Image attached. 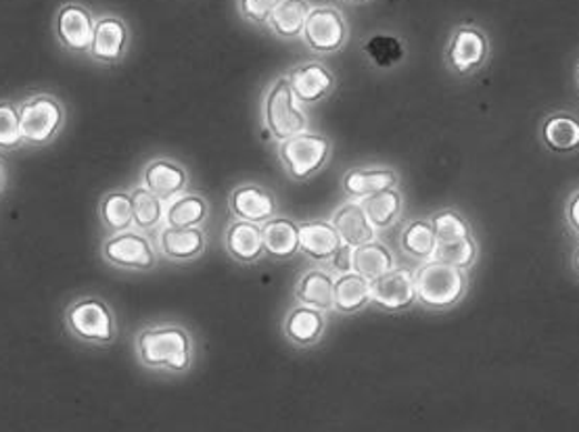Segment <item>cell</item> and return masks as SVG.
<instances>
[{"label":"cell","mask_w":579,"mask_h":432,"mask_svg":"<svg viewBox=\"0 0 579 432\" xmlns=\"http://www.w3.org/2000/svg\"><path fill=\"white\" fill-rule=\"evenodd\" d=\"M134 353L142 368L187 374L194 363V339L182 324H153L134 334Z\"/></svg>","instance_id":"6da1fadb"},{"label":"cell","mask_w":579,"mask_h":432,"mask_svg":"<svg viewBox=\"0 0 579 432\" xmlns=\"http://www.w3.org/2000/svg\"><path fill=\"white\" fill-rule=\"evenodd\" d=\"M63 324L76 341L87 345H113L120 336L118 315L101 297L73 299L63 312Z\"/></svg>","instance_id":"7a4b0ae2"},{"label":"cell","mask_w":579,"mask_h":432,"mask_svg":"<svg viewBox=\"0 0 579 432\" xmlns=\"http://www.w3.org/2000/svg\"><path fill=\"white\" fill-rule=\"evenodd\" d=\"M262 121L270 139L277 142L293 139L301 132H308V115L303 111V104L299 103L293 88L289 84L287 76H279L272 80L262 101Z\"/></svg>","instance_id":"3957f363"},{"label":"cell","mask_w":579,"mask_h":432,"mask_svg":"<svg viewBox=\"0 0 579 432\" xmlns=\"http://www.w3.org/2000/svg\"><path fill=\"white\" fill-rule=\"evenodd\" d=\"M21 139L28 147H47L66 128L68 111L54 94H28L18 101Z\"/></svg>","instance_id":"277c9868"},{"label":"cell","mask_w":579,"mask_h":432,"mask_svg":"<svg viewBox=\"0 0 579 432\" xmlns=\"http://www.w3.org/2000/svg\"><path fill=\"white\" fill-rule=\"evenodd\" d=\"M417 297L427 310H450L467 294V270L439 260L422 261L415 272Z\"/></svg>","instance_id":"5b68a950"},{"label":"cell","mask_w":579,"mask_h":432,"mask_svg":"<svg viewBox=\"0 0 579 432\" xmlns=\"http://www.w3.org/2000/svg\"><path fill=\"white\" fill-rule=\"evenodd\" d=\"M333 144L329 137L318 132H301L293 139L279 142V159L287 175L296 182L315 178L331 159Z\"/></svg>","instance_id":"8992f818"},{"label":"cell","mask_w":579,"mask_h":432,"mask_svg":"<svg viewBox=\"0 0 579 432\" xmlns=\"http://www.w3.org/2000/svg\"><path fill=\"white\" fill-rule=\"evenodd\" d=\"M158 255L153 237L139 232L134 228L118 234H109L101 242V258L118 270L149 272L158 265Z\"/></svg>","instance_id":"52a82bcc"},{"label":"cell","mask_w":579,"mask_h":432,"mask_svg":"<svg viewBox=\"0 0 579 432\" xmlns=\"http://www.w3.org/2000/svg\"><path fill=\"white\" fill-rule=\"evenodd\" d=\"M301 40L310 51L318 54H331L339 52L350 40V26L343 13L331 7V4H320L315 7L312 13L308 16L306 28Z\"/></svg>","instance_id":"ba28073f"},{"label":"cell","mask_w":579,"mask_h":432,"mask_svg":"<svg viewBox=\"0 0 579 432\" xmlns=\"http://www.w3.org/2000/svg\"><path fill=\"white\" fill-rule=\"evenodd\" d=\"M490 57V40L475 26H458L446 44V66L457 76L481 70Z\"/></svg>","instance_id":"9c48e42d"},{"label":"cell","mask_w":579,"mask_h":432,"mask_svg":"<svg viewBox=\"0 0 579 432\" xmlns=\"http://www.w3.org/2000/svg\"><path fill=\"white\" fill-rule=\"evenodd\" d=\"M128 49H130V30L126 21L113 13L97 18L92 40L88 47V57L99 66L113 68L122 63Z\"/></svg>","instance_id":"30bf717a"},{"label":"cell","mask_w":579,"mask_h":432,"mask_svg":"<svg viewBox=\"0 0 579 432\" xmlns=\"http://www.w3.org/2000/svg\"><path fill=\"white\" fill-rule=\"evenodd\" d=\"M97 18L87 4L70 0L61 4L53 19V32L57 42L70 52H88Z\"/></svg>","instance_id":"8fae6325"},{"label":"cell","mask_w":579,"mask_h":432,"mask_svg":"<svg viewBox=\"0 0 579 432\" xmlns=\"http://www.w3.org/2000/svg\"><path fill=\"white\" fill-rule=\"evenodd\" d=\"M229 211L234 220L262 225L279 215V199L260 182H241L229 192Z\"/></svg>","instance_id":"7c38bea8"},{"label":"cell","mask_w":579,"mask_h":432,"mask_svg":"<svg viewBox=\"0 0 579 432\" xmlns=\"http://www.w3.org/2000/svg\"><path fill=\"white\" fill-rule=\"evenodd\" d=\"M372 303L386 312H405L419 303L415 272L408 268H393L383 277L370 282Z\"/></svg>","instance_id":"4fadbf2b"},{"label":"cell","mask_w":579,"mask_h":432,"mask_svg":"<svg viewBox=\"0 0 579 432\" xmlns=\"http://www.w3.org/2000/svg\"><path fill=\"white\" fill-rule=\"evenodd\" d=\"M161 258L174 263H189L199 260L208 249V232L206 228H174L161 225L153 234Z\"/></svg>","instance_id":"5bb4252c"},{"label":"cell","mask_w":579,"mask_h":432,"mask_svg":"<svg viewBox=\"0 0 579 432\" xmlns=\"http://www.w3.org/2000/svg\"><path fill=\"white\" fill-rule=\"evenodd\" d=\"M139 184L158 194L159 199L170 201L178 194L189 191L191 175L189 170L172 157H156L142 165Z\"/></svg>","instance_id":"9a60e30c"},{"label":"cell","mask_w":579,"mask_h":432,"mask_svg":"<svg viewBox=\"0 0 579 432\" xmlns=\"http://www.w3.org/2000/svg\"><path fill=\"white\" fill-rule=\"evenodd\" d=\"M287 78L301 104L320 103L333 92L335 73L320 61L299 63L287 73Z\"/></svg>","instance_id":"2e32d148"},{"label":"cell","mask_w":579,"mask_h":432,"mask_svg":"<svg viewBox=\"0 0 579 432\" xmlns=\"http://www.w3.org/2000/svg\"><path fill=\"white\" fill-rule=\"evenodd\" d=\"M224 249L230 260L241 265L258 263L266 255L262 225L246 220H232L224 230Z\"/></svg>","instance_id":"e0dca14e"},{"label":"cell","mask_w":579,"mask_h":432,"mask_svg":"<svg viewBox=\"0 0 579 432\" xmlns=\"http://www.w3.org/2000/svg\"><path fill=\"white\" fill-rule=\"evenodd\" d=\"M331 224L335 225V230L339 232L343 244H348L351 249H358L367 242L377 241V228L370 224L369 215L362 208L360 201L351 199L346 201L339 209H335L331 220Z\"/></svg>","instance_id":"ac0fdd59"},{"label":"cell","mask_w":579,"mask_h":432,"mask_svg":"<svg viewBox=\"0 0 579 432\" xmlns=\"http://www.w3.org/2000/svg\"><path fill=\"white\" fill-rule=\"evenodd\" d=\"M327 330V315L308 305H293L282 320V334L296 346L317 345Z\"/></svg>","instance_id":"d6986e66"},{"label":"cell","mask_w":579,"mask_h":432,"mask_svg":"<svg viewBox=\"0 0 579 432\" xmlns=\"http://www.w3.org/2000/svg\"><path fill=\"white\" fill-rule=\"evenodd\" d=\"M341 244L343 241L329 220H308L299 224V251L308 260L329 261Z\"/></svg>","instance_id":"ffe728a7"},{"label":"cell","mask_w":579,"mask_h":432,"mask_svg":"<svg viewBox=\"0 0 579 432\" xmlns=\"http://www.w3.org/2000/svg\"><path fill=\"white\" fill-rule=\"evenodd\" d=\"M398 182H400L398 172L391 170V168H386V165L351 168L341 178L343 192L356 201H362L370 194H377V192L387 191V189H396Z\"/></svg>","instance_id":"44dd1931"},{"label":"cell","mask_w":579,"mask_h":432,"mask_svg":"<svg viewBox=\"0 0 579 432\" xmlns=\"http://www.w3.org/2000/svg\"><path fill=\"white\" fill-rule=\"evenodd\" d=\"M335 274L322 268H312L299 277L296 284V299L301 305L315 308L320 312H331L335 303Z\"/></svg>","instance_id":"7402d4cb"},{"label":"cell","mask_w":579,"mask_h":432,"mask_svg":"<svg viewBox=\"0 0 579 432\" xmlns=\"http://www.w3.org/2000/svg\"><path fill=\"white\" fill-rule=\"evenodd\" d=\"M263 249L272 260H291L299 253V224L291 218L274 215L262 224Z\"/></svg>","instance_id":"603a6c76"},{"label":"cell","mask_w":579,"mask_h":432,"mask_svg":"<svg viewBox=\"0 0 579 432\" xmlns=\"http://www.w3.org/2000/svg\"><path fill=\"white\" fill-rule=\"evenodd\" d=\"M210 220V201L199 192H182L166 201V225L206 228Z\"/></svg>","instance_id":"cb8c5ba5"},{"label":"cell","mask_w":579,"mask_h":432,"mask_svg":"<svg viewBox=\"0 0 579 432\" xmlns=\"http://www.w3.org/2000/svg\"><path fill=\"white\" fill-rule=\"evenodd\" d=\"M99 222L106 228L109 234H118L134 228V205L130 191H109L99 201Z\"/></svg>","instance_id":"d4e9b609"},{"label":"cell","mask_w":579,"mask_h":432,"mask_svg":"<svg viewBox=\"0 0 579 432\" xmlns=\"http://www.w3.org/2000/svg\"><path fill=\"white\" fill-rule=\"evenodd\" d=\"M312 9L315 7L310 0H282L277 11L272 13V18L268 19V28L272 34L282 40L301 38Z\"/></svg>","instance_id":"484cf974"},{"label":"cell","mask_w":579,"mask_h":432,"mask_svg":"<svg viewBox=\"0 0 579 432\" xmlns=\"http://www.w3.org/2000/svg\"><path fill=\"white\" fill-rule=\"evenodd\" d=\"M369 303H372L370 280L356 272L335 278V312L351 315L365 310Z\"/></svg>","instance_id":"4316f807"},{"label":"cell","mask_w":579,"mask_h":432,"mask_svg":"<svg viewBox=\"0 0 579 432\" xmlns=\"http://www.w3.org/2000/svg\"><path fill=\"white\" fill-rule=\"evenodd\" d=\"M130 197L134 205V230L153 237L166 222V201L142 184H134L130 189Z\"/></svg>","instance_id":"83f0119b"},{"label":"cell","mask_w":579,"mask_h":432,"mask_svg":"<svg viewBox=\"0 0 579 432\" xmlns=\"http://www.w3.org/2000/svg\"><path fill=\"white\" fill-rule=\"evenodd\" d=\"M542 140L555 153H576L579 151V118L573 113H555L546 118L542 125Z\"/></svg>","instance_id":"f1b7e54d"},{"label":"cell","mask_w":579,"mask_h":432,"mask_svg":"<svg viewBox=\"0 0 579 432\" xmlns=\"http://www.w3.org/2000/svg\"><path fill=\"white\" fill-rule=\"evenodd\" d=\"M396 268V258L386 242L372 241L353 249V272L367 280H377Z\"/></svg>","instance_id":"f546056e"},{"label":"cell","mask_w":579,"mask_h":432,"mask_svg":"<svg viewBox=\"0 0 579 432\" xmlns=\"http://www.w3.org/2000/svg\"><path fill=\"white\" fill-rule=\"evenodd\" d=\"M360 203L369 215L370 224L375 225L377 230H386L389 225H393L405 208V199H402V192L398 191V187L370 194Z\"/></svg>","instance_id":"4dcf8cb0"},{"label":"cell","mask_w":579,"mask_h":432,"mask_svg":"<svg viewBox=\"0 0 579 432\" xmlns=\"http://www.w3.org/2000/svg\"><path fill=\"white\" fill-rule=\"evenodd\" d=\"M400 242H402V249L406 253L415 260H433L436 249H438V239L433 234V228L429 224V220H425V218L408 222L402 230Z\"/></svg>","instance_id":"1f68e13d"},{"label":"cell","mask_w":579,"mask_h":432,"mask_svg":"<svg viewBox=\"0 0 579 432\" xmlns=\"http://www.w3.org/2000/svg\"><path fill=\"white\" fill-rule=\"evenodd\" d=\"M365 52L377 68L389 70L402 61L405 44L398 36L375 34L365 42Z\"/></svg>","instance_id":"d6a6232c"},{"label":"cell","mask_w":579,"mask_h":432,"mask_svg":"<svg viewBox=\"0 0 579 432\" xmlns=\"http://www.w3.org/2000/svg\"><path fill=\"white\" fill-rule=\"evenodd\" d=\"M477 258H479V244L475 241L473 234L462 239V241L438 242V249H436V255H433V260L450 263V265L460 268V270L473 268Z\"/></svg>","instance_id":"836d02e7"},{"label":"cell","mask_w":579,"mask_h":432,"mask_svg":"<svg viewBox=\"0 0 579 432\" xmlns=\"http://www.w3.org/2000/svg\"><path fill=\"white\" fill-rule=\"evenodd\" d=\"M429 224L433 228L438 242L462 241V239L471 237V225L455 209H443V211L433 213L429 218Z\"/></svg>","instance_id":"e575fe53"},{"label":"cell","mask_w":579,"mask_h":432,"mask_svg":"<svg viewBox=\"0 0 579 432\" xmlns=\"http://www.w3.org/2000/svg\"><path fill=\"white\" fill-rule=\"evenodd\" d=\"M23 144L19 128V111L16 101L0 99V151L11 153Z\"/></svg>","instance_id":"d590c367"},{"label":"cell","mask_w":579,"mask_h":432,"mask_svg":"<svg viewBox=\"0 0 579 432\" xmlns=\"http://www.w3.org/2000/svg\"><path fill=\"white\" fill-rule=\"evenodd\" d=\"M282 0H237L241 18L253 26H268V19L277 11Z\"/></svg>","instance_id":"8d00e7d4"},{"label":"cell","mask_w":579,"mask_h":432,"mask_svg":"<svg viewBox=\"0 0 579 432\" xmlns=\"http://www.w3.org/2000/svg\"><path fill=\"white\" fill-rule=\"evenodd\" d=\"M329 263H331V268L339 277L341 274H350V272H353V249L348 247V244H341L333 258L329 260Z\"/></svg>","instance_id":"74e56055"},{"label":"cell","mask_w":579,"mask_h":432,"mask_svg":"<svg viewBox=\"0 0 579 432\" xmlns=\"http://www.w3.org/2000/svg\"><path fill=\"white\" fill-rule=\"evenodd\" d=\"M565 218H567V224L571 225V230L579 234V191L573 192L571 199L567 201Z\"/></svg>","instance_id":"f35d334b"},{"label":"cell","mask_w":579,"mask_h":432,"mask_svg":"<svg viewBox=\"0 0 579 432\" xmlns=\"http://www.w3.org/2000/svg\"><path fill=\"white\" fill-rule=\"evenodd\" d=\"M7 187V172H4V165L0 163V192L4 191Z\"/></svg>","instance_id":"ab89813d"},{"label":"cell","mask_w":579,"mask_h":432,"mask_svg":"<svg viewBox=\"0 0 579 432\" xmlns=\"http://www.w3.org/2000/svg\"><path fill=\"white\" fill-rule=\"evenodd\" d=\"M573 268H576V272H579V247L576 249V253H573Z\"/></svg>","instance_id":"60d3db41"},{"label":"cell","mask_w":579,"mask_h":432,"mask_svg":"<svg viewBox=\"0 0 579 432\" xmlns=\"http://www.w3.org/2000/svg\"><path fill=\"white\" fill-rule=\"evenodd\" d=\"M353 4H365V2H370V0H350Z\"/></svg>","instance_id":"b9f144b4"},{"label":"cell","mask_w":579,"mask_h":432,"mask_svg":"<svg viewBox=\"0 0 579 432\" xmlns=\"http://www.w3.org/2000/svg\"><path fill=\"white\" fill-rule=\"evenodd\" d=\"M576 76H578V84H579V63H578V71H576Z\"/></svg>","instance_id":"7bdbcfd3"}]
</instances>
